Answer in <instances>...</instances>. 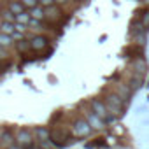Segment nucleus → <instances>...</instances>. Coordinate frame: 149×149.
<instances>
[{
	"label": "nucleus",
	"mask_w": 149,
	"mask_h": 149,
	"mask_svg": "<svg viewBox=\"0 0 149 149\" xmlns=\"http://www.w3.org/2000/svg\"><path fill=\"white\" fill-rule=\"evenodd\" d=\"M104 104H105L109 114H112V116H119V114L123 112V107H125V100H123L118 93L107 95L105 100H104Z\"/></svg>",
	"instance_id": "f257e3e1"
},
{
	"label": "nucleus",
	"mask_w": 149,
	"mask_h": 149,
	"mask_svg": "<svg viewBox=\"0 0 149 149\" xmlns=\"http://www.w3.org/2000/svg\"><path fill=\"white\" fill-rule=\"evenodd\" d=\"M14 142H16L21 149H33V142H35V139H33V132H30L28 128H21V130H18L16 135H14Z\"/></svg>",
	"instance_id": "f03ea898"
},
{
	"label": "nucleus",
	"mask_w": 149,
	"mask_h": 149,
	"mask_svg": "<svg viewBox=\"0 0 149 149\" xmlns=\"http://www.w3.org/2000/svg\"><path fill=\"white\" fill-rule=\"evenodd\" d=\"M70 132H72V135L76 137V139H84V137H88L93 132V128L90 126V123L86 121V118H83V119H77L76 123L72 125Z\"/></svg>",
	"instance_id": "7ed1b4c3"
},
{
	"label": "nucleus",
	"mask_w": 149,
	"mask_h": 149,
	"mask_svg": "<svg viewBox=\"0 0 149 149\" xmlns=\"http://www.w3.org/2000/svg\"><path fill=\"white\" fill-rule=\"evenodd\" d=\"M91 111L97 114V116H100L105 123H111V121H114L116 119V116H112V114H109V111H107V107H105V104L102 102V100H98V98H93L91 102Z\"/></svg>",
	"instance_id": "20e7f679"
},
{
	"label": "nucleus",
	"mask_w": 149,
	"mask_h": 149,
	"mask_svg": "<svg viewBox=\"0 0 149 149\" xmlns=\"http://www.w3.org/2000/svg\"><path fill=\"white\" fill-rule=\"evenodd\" d=\"M86 121L90 123V126H91L93 130H102V128L105 126V121H104L100 116H97L93 111H88V112H86Z\"/></svg>",
	"instance_id": "39448f33"
},
{
	"label": "nucleus",
	"mask_w": 149,
	"mask_h": 149,
	"mask_svg": "<svg viewBox=\"0 0 149 149\" xmlns=\"http://www.w3.org/2000/svg\"><path fill=\"white\" fill-rule=\"evenodd\" d=\"M47 47V37H42V35H33L32 40H30V49L33 51H42Z\"/></svg>",
	"instance_id": "423d86ee"
},
{
	"label": "nucleus",
	"mask_w": 149,
	"mask_h": 149,
	"mask_svg": "<svg viewBox=\"0 0 149 149\" xmlns=\"http://www.w3.org/2000/svg\"><path fill=\"white\" fill-rule=\"evenodd\" d=\"M11 146H14V133L11 130H4L0 133V147L9 149Z\"/></svg>",
	"instance_id": "0eeeda50"
},
{
	"label": "nucleus",
	"mask_w": 149,
	"mask_h": 149,
	"mask_svg": "<svg viewBox=\"0 0 149 149\" xmlns=\"http://www.w3.org/2000/svg\"><path fill=\"white\" fill-rule=\"evenodd\" d=\"M44 13H46V19H49V21H56V19H60L61 18V9L56 6V4H53V6H49V7H46L44 9Z\"/></svg>",
	"instance_id": "6e6552de"
},
{
	"label": "nucleus",
	"mask_w": 149,
	"mask_h": 149,
	"mask_svg": "<svg viewBox=\"0 0 149 149\" xmlns=\"http://www.w3.org/2000/svg\"><path fill=\"white\" fill-rule=\"evenodd\" d=\"M33 135H35V140L40 142V140L49 139V137H51V132H49L47 128H44V126H37V128L33 130Z\"/></svg>",
	"instance_id": "1a4fd4ad"
},
{
	"label": "nucleus",
	"mask_w": 149,
	"mask_h": 149,
	"mask_svg": "<svg viewBox=\"0 0 149 149\" xmlns=\"http://www.w3.org/2000/svg\"><path fill=\"white\" fill-rule=\"evenodd\" d=\"M30 16H32V18H35V19H40V21H44V19H46L44 7H42V6H35L33 9H30Z\"/></svg>",
	"instance_id": "9d476101"
},
{
	"label": "nucleus",
	"mask_w": 149,
	"mask_h": 149,
	"mask_svg": "<svg viewBox=\"0 0 149 149\" xmlns=\"http://www.w3.org/2000/svg\"><path fill=\"white\" fill-rule=\"evenodd\" d=\"M0 32L6 33V35H13V33H14V23L2 21V23H0Z\"/></svg>",
	"instance_id": "9b49d317"
},
{
	"label": "nucleus",
	"mask_w": 149,
	"mask_h": 149,
	"mask_svg": "<svg viewBox=\"0 0 149 149\" xmlns=\"http://www.w3.org/2000/svg\"><path fill=\"white\" fill-rule=\"evenodd\" d=\"M9 11H13L14 14H21V13H25L26 9H25V6L18 0V2H11V4H9Z\"/></svg>",
	"instance_id": "f8f14e48"
},
{
	"label": "nucleus",
	"mask_w": 149,
	"mask_h": 149,
	"mask_svg": "<svg viewBox=\"0 0 149 149\" xmlns=\"http://www.w3.org/2000/svg\"><path fill=\"white\" fill-rule=\"evenodd\" d=\"M0 16H2V21H7V23H14L16 21V14L13 11H9V9L2 11V13H0Z\"/></svg>",
	"instance_id": "ddd939ff"
},
{
	"label": "nucleus",
	"mask_w": 149,
	"mask_h": 149,
	"mask_svg": "<svg viewBox=\"0 0 149 149\" xmlns=\"http://www.w3.org/2000/svg\"><path fill=\"white\" fill-rule=\"evenodd\" d=\"M30 18H32V16H30V11H28V13L25 11V13H21V14H16V21H14V23H23V25L28 26Z\"/></svg>",
	"instance_id": "4468645a"
},
{
	"label": "nucleus",
	"mask_w": 149,
	"mask_h": 149,
	"mask_svg": "<svg viewBox=\"0 0 149 149\" xmlns=\"http://www.w3.org/2000/svg\"><path fill=\"white\" fill-rule=\"evenodd\" d=\"M28 49H30V42H28V40H23V39H21V40L16 42V51H18V53H26Z\"/></svg>",
	"instance_id": "2eb2a0df"
},
{
	"label": "nucleus",
	"mask_w": 149,
	"mask_h": 149,
	"mask_svg": "<svg viewBox=\"0 0 149 149\" xmlns=\"http://www.w3.org/2000/svg\"><path fill=\"white\" fill-rule=\"evenodd\" d=\"M118 95L123 98V100H128L130 95H132V90L128 86H118Z\"/></svg>",
	"instance_id": "dca6fc26"
},
{
	"label": "nucleus",
	"mask_w": 149,
	"mask_h": 149,
	"mask_svg": "<svg viewBox=\"0 0 149 149\" xmlns=\"http://www.w3.org/2000/svg\"><path fill=\"white\" fill-rule=\"evenodd\" d=\"M11 44H13V37L0 32V46H4V47H11Z\"/></svg>",
	"instance_id": "f3484780"
},
{
	"label": "nucleus",
	"mask_w": 149,
	"mask_h": 149,
	"mask_svg": "<svg viewBox=\"0 0 149 149\" xmlns=\"http://www.w3.org/2000/svg\"><path fill=\"white\" fill-rule=\"evenodd\" d=\"M133 67L137 68L135 72H137V74H140V76H142V74H144V70H146V61H144V60H135Z\"/></svg>",
	"instance_id": "a211bd4d"
},
{
	"label": "nucleus",
	"mask_w": 149,
	"mask_h": 149,
	"mask_svg": "<svg viewBox=\"0 0 149 149\" xmlns=\"http://www.w3.org/2000/svg\"><path fill=\"white\" fill-rule=\"evenodd\" d=\"M140 23H142L144 30H147V28H149V11H144V13L140 14Z\"/></svg>",
	"instance_id": "6ab92c4d"
},
{
	"label": "nucleus",
	"mask_w": 149,
	"mask_h": 149,
	"mask_svg": "<svg viewBox=\"0 0 149 149\" xmlns=\"http://www.w3.org/2000/svg\"><path fill=\"white\" fill-rule=\"evenodd\" d=\"M19 2H21V4L25 6V9H28V11L33 9L35 6H39V0H19Z\"/></svg>",
	"instance_id": "aec40b11"
},
{
	"label": "nucleus",
	"mask_w": 149,
	"mask_h": 149,
	"mask_svg": "<svg viewBox=\"0 0 149 149\" xmlns=\"http://www.w3.org/2000/svg\"><path fill=\"white\" fill-rule=\"evenodd\" d=\"M14 30L19 32V33H26V32H28V26L23 25V23H14Z\"/></svg>",
	"instance_id": "412c9836"
},
{
	"label": "nucleus",
	"mask_w": 149,
	"mask_h": 149,
	"mask_svg": "<svg viewBox=\"0 0 149 149\" xmlns=\"http://www.w3.org/2000/svg\"><path fill=\"white\" fill-rule=\"evenodd\" d=\"M53 4H54V0H39V6H42L44 9L49 7V6H53Z\"/></svg>",
	"instance_id": "4be33fe9"
},
{
	"label": "nucleus",
	"mask_w": 149,
	"mask_h": 149,
	"mask_svg": "<svg viewBox=\"0 0 149 149\" xmlns=\"http://www.w3.org/2000/svg\"><path fill=\"white\" fill-rule=\"evenodd\" d=\"M0 58H7V47L0 46Z\"/></svg>",
	"instance_id": "5701e85b"
},
{
	"label": "nucleus",
	"mask_w": 149,
	"mask_h": 149,
	"mask_svg": "<svg viewBox=\"0 0 149 149\" xmlns=\"http://www.w3.org/2000/svg\"><path fill=\"white\" fill-rule=\"evenodd\" d=\"M68 2V0H54V4H58V6H65Z\"/></svg>",
	"instance_id": "b1692460"
},
{
	"label": "nucleus",
	"mask_w": 149,
	"mask_h": 149,
	"mask_svg": "<svg viewBox=\"0 0 149 149\" xmlns=\"http://www.w3.org/2000/svg\"><path fill=\"white\" fill-rule=\"evenodd\" d=\"M146 2H147V4H149V0H146Z\"/></svg>",
	"instance_id": "393cba45"
}]
</instances>
